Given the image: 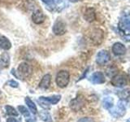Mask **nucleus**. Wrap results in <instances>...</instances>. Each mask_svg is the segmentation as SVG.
<instances>
[{
	"mask_svg": "<svg viewBox=\"0 0 130 122\" xmlns=\"http://www.w3.org/2000/svg\"><path fill=\"white\" fill-rule=\"evenodd\" d=\"M69 80H70L69 72L65 70H61L57 73L56 78H55V82L59 87L64 88L68 85Z\"/></svg>",
	"mask_w": 130,
	"mask_h": 122,
	"instance_id": "obj_1",
	"label": "nucleus"
},
{
	"mask_svg": "<svg viewBox=\"0 0 130 122\" xmlns=\"http://www.w3.org/2000/svg\"><path fill=\"white\" fill-rule=\"evenodd\" d=\"M110 112L111 115L116 117H121L123 116L126 112V104L124 100H120L118 102L116 107L113 109H110Z\"/></svg>",
	"mask_w": 130,
	"mask_h": 122,
	"instance_id": "obj_2",
	"label": "nucleus"
},
{
	"mask_svg": "<svg viewBox=\"0 0 130 122\" xmlns=\"http://www.w3.org/2000/svg\"><path fill=\"white\" fill-rule=\"evenodd\" d=\"M67 31V27H66V24H65L63 20H57L54 24V26H53V33L55 35H63Z\"/></svg>",
	"mask_w": 130,
	"mask_h": 122,
	"instance_id": "obj_3",
	"label": "nucleus"
},
{
	"mask_svg": "<svg viewBox=\"0 0 130 122\" xmlns=\"http://www.w3.org/2000/svg\"><path fill=\"white\" fill-rule=\"evenodd\" d=\"M112 85L116 87L122 88L127 85V79L124 75L122 74H116L114 77H112V79L111 81Z\"/></svg>",
	"mask_w": 130,
	"mask_h": 122,
	"instance_id": "obj_4",
	"label": "nucleus"
},
{
	"mask_svg": "<svg viewBox=\"0 0 130 122\" xmlns=\"http://www.w3.org/2000/svg\"><path fill=\"white\" fill-rule=\"evenodd\" d=\"M110 59H111V55H110L109 52L105 50L100 51L96 56V62L98 64L101 65V66L108 63Z\"/></svg>",
	"mask_w": 130,
	"mask_h": 122,
	"instance_id": "obj_5",
	"label": "nucleus"
},
{
	"mask_svg": "<svg viewBox=\"0 0 130 122\" xmlns=\"http://www.w3.org/2000/svg\"><path fill=\"white\" fill-rule=\"evenodd\" d=\"M90 39L94 45H99L103 39V32L99 28L93 29L90 34Z\"/></svg>",
	"mask_w": 130,
	"mask_h": 122,
	"instance_id": "obj_6",
	"label": "nucleus"
},
{
	"mask_svg": "<svg viewBox=\"0 0 130 122\" xmlns=\"http://www.w3.org/2000/svg\"><path fill=\"white\" fill-rule=\"evenodd\" d=\"M17 71L20 77H28L32 72V68L27 63H21L19 65Z\"/></svg>",
	"mask_w": 130,
	"mask_h": 122,
	"instance_id": "obj_7",
	"label": "nucleus"
},
{
	"mask_svg": "<svg viewBox=\"0 0 130 122\" xmlns=\"http://www.w3.org/2000/svg\"><path fill=\"white\" fill-rule=\"evenodd\" d=\"M61 99L60 95H55L52 97H40L38 101L42 102L44 104H56L59 103Z\"/></svg>",
	"mask_w": 130,
	"mask_h": 122,
	"instance_id": "obj_8",
	"label": "nucleus"
},
{
	"mask_svg": "<svg viewBox=\"0 0 130 122\" xmlns=\"http://www.w3.org/2000/svg\"><path fill=\"white\" fill-rule=\"evenodd\" d=\"M90 81L93 84H103L105 82V77L102 72H95L90 77Z\"/></svg>",
	"mask_w": 130,
	"mask_h": 122,
	"instance_id": "obj_9",
	"label": "nucleus"
},
{
	"mask_svg": "<svg viewBox=\"0 0 130 122\" xmlns=\"http://www.w3.org/2000/svg\"><path fill=\"white\" fill-rule=\"evenodd\" d=\"M120 29L124 34H130V18H124L119 23Z\"/></svg>",
	"mask_w": 130,
	"mask_h": 122,
	"instance_id": "obj_10",
	"label": "nucleus"
},
{
	"mask_svg": "<svg viewBox=\"0 0 130 122\" xmlns=\"http://www.w3.org/2000/svg\"><path fill=\"white\" fill-rule=\"evenodd\" d=\"M112 52L116 55H124L126 52V47L120 42H116L112 47Z\"/></svg>",
	"mask_w": 130,
	"mask_h": 122,
	"instance_id": "obj_11",
	"label": "nucleus"
},
{
	"mask_svg": "<svg viewBox=\"0 0 130 122\" xmlns=\"http://www.w3.org/2000/svg\"><path fill=\"white\" fill-rule=\"evenodd\" d=\"M32 20L35 24H42L43 23L44 20H45V16L43 15V13L42 12V11L40 10H37L36 11H34L32 15Z\"/></svg>",
	"mask_w": 130,
	"mask_h": 122,
	"instance_id": "obj_12",
	"label": "nucleus"
},
{
	"mask_svg": "<svg viewBox=\"0 0 130 122\" xmlns=\"http://www.w3.org/2000/svg\"><path fill=\"white\" fill-rule=\"evenodd\" d=\"M51 81V76L50 74H46L42 77V79L41 80L39 83V87L41 89H48L50 87Z\"/></svg>",
	"mask_w": 130,
	"mask_h": 122,
	"instance_id": "obj_13",
	"label": "nucleus"
},
{
	"mask_svg": "<svg viewBox=\"0 0 130 122\" xmlns=\"http://www.w3.org/2000/svg\"><path fill=\"white\" fill-rule=\"evenodd\" d=\"M84 18L88 22H92L95 20V11L93 8H88L84 13Z\"/></svg>",
	"mask_w": 130,
	"mask_h": 122,
	"instance_id": "obj_14",
	"label": "nucleus"
},
{
	"mask_svg": "<svg viewBox=\"0 0 130 122\" xmlns=\"http://www.w3.org/2000/svg\"><path fill=\"white\" fill-rule=\"evenodd\" d=\"M11 47V43L9 41V39L4 36L1 37V38H0V48L7 51L9 50Z\"/></svg>",
	"mask_w": 130,
	"mask_h": 122,
	"instance_id": "obj_15",
	"label": "nucleus"
},
{
	"mask_svg": "<svg viewBox=\"0 0 130 122\" xmlns=\"http://www.w3.org/2000/svg\"><path fill=\"white\" fill-rule=\"evenodd\" d=\"M70 106H71V108L75 110V111H77V110L80 109L82 108L83 106V101L81 99H79V98H76V99H73L71 103H70Z\"/></svg>",
	"mask_w": 130,
	"mask_h": 122,
	"instance_id": "obj_16",
	"label": "nucleus"
},
{
	"mask_svg": "<svg viewBox=\"0 0 130 122\" xmlns=\"http://www.w3.org/2000/svg\"><path fill=\"white\" fill-rule=\"evenodd\" d=\"M25 103L27 104V106L28 107V108H29L30 112L32 113V114H35L37 113V112H38V109H37V106L36 104L32 102V100L30 99V98L28 97H26L25 98Z\"/></svg>",
	"mask_w": 130,
	"mask_h": 122,
	"instance_id": "obj_17",
	"label": "nucleus"
},
{
	"mask_svg": "<svg viewBox=\"0 0 130 122\" xmlns=\"http://www.w3.org/2000/svg\"><path fill=\"white\" fill-rule=\"evenodd\" d=\"M103 108L107 110L111 109L114 106V100L112 98H111V97L105 98L103 101Z\"/></svg>",
	"mask_w": 130,
	"mask_h": 122,
	"instance_id": "obj_18",
	"label": "nucleus"
},
{
	"mask_svg": "<svg viewBox=\"0 0 130 122\" xmlns=\"http://www.w3.org/2000/svg\"><path fill=\"white\" fill-rule=\"evenodd\" d=\"M1 63L3 67H8V65L10 64V56L7 52H3L1 55Z\"/></svg>",
	"mask_w": 130,
	"mask_h": 122,
	"instance_id": "obj_19",
	"label": "nucleus"
},
{
	"mask_svg": "<svg viewBox=\"0 0 130 122\" xmlns=\"http://www.w3.org/2000/svg\"><path fill=\"white\" fill-rule=\"evenodd\" d=\"M5 109H6V111H7V113L9 116H15L16 117V116H19L18 112L16 111V110L13 107H11V106L7 105L6 107H5Z\"/></svg>",
	"mask_w": 130,
	"mask_h": 122,
	"instance_id": "obj_20",
	"label": "nucleus"
},
{
	"mask_svg": "<svg viewBox=\"0 0 130 122\" xmlns=\"http://www.w3.org/2000/svg\"><path fill=\"white\" fill-rule=\"evenodd\" d=\"M17 108H18V111L20 113H21L24 117L28 118V117L30 116V112H29V111H28V109L25 107H24V106L20 105V106H18Z\"/></svg>",
	"mask_w": 130,
	"mask_h": 122,
	"instance_id": "obj_21",
	"label": "nucleus"
},
{
	"mask_svg": "<svg viewBox=\"0 0 130 122\" xmlns=\"http://www.w3.org/2000/svg\"><path fill=\"white\" fill-rule=\"evenodd\" d=\"M119 95L121 99H129L130 98V89H125V90L121 91Z\"/></svg>",
	"mask_w": 130,
	"mask_h": 122,
	"instance_id": "obj_22",
	"label": "nucleus"
},
{
	"mask_svg": "<svg viewBox=\"0 0 130 122\" xmlns=\"http://www.w3.org/2000/svg\"><path fill=\"white\" fill-rule=\"evenodd\" d=\"M40 116L42 117V119L43 120H46V119L48 120H51V116L49 115L47 112H42L40 113Z\"/></svg>",
	"mask_w": 130,
	"mask_h": 122,
	"instance_id": "obj_23",
	"label": "nucleus"
},
{
	"mask_svg": "<svg viewBox=\"0 0 130 122\" xmlns=\"http://www.w3.org/2000/svg\"><path fill=\"white\" fill-rule=\"evenodd\" d=\"M8 84H9L10 86L14 87V88H17V87H18V85H19L17 82H16V81H13V80L10 81L9 82H8Z\"/></svg>",
	"mask_w": 130,
	"mask_h": 122,
	"instance_id": "obj_24",
	"label": "nucleus"
},
{
	"mask_svg": "<svg viewBox=\"0 0 130 122\" xmlns=\"http://www.w3.org/2000/svg\"><path fill=\"white\" fill-rule=\"evenodd\" d=\"M42 1L46 4H47V5H53V4L55 3L54 0H42Z\"/></svg>",
	"mask_w": 130,
	"mask_h": 122,
	"instance_id": "obj_25",
	"label": "nucleus"
},
{
	"mask_svg": "<svg viewBox=\"0 0 130 122\" xmlns=\"http://www.w3.org/2000/svg\"><path fill=\"white\" fill-rule=\"evenodd\" d=\"M78 122H92V120L89 119V118H82Z\"/></svg>",
	"mask_w": 130,
	"mask_h": 122,
	"instance_id": "obj_26",
	"label": "nucleus"
},
{
	"mask_svg": "<svg viewBox=\"0 0 130 122\" xmlns=\"http://www.w3.org/2000/svg\"><path fill=\"white\" fill-rule=\"evenodd\" d=\"M26 122H36V119L34 117H28L26 118Z\"/></svg>",
	"mask_w": 130,
	"mask_h": 122,
	"instance_id": "obj_27",
	"label": "nucleus"
},
{
	"mask_svg": "<svg viewBox=\"0 0 130 122\" xmlns=\"http://www.w3.org/2000/svg\"><path fill=\"white\" fill-rule=\"evenodd\" d=\"M7 122H18V121L16 119H15V118L10 117V118H8V119L7 120Z\"/></svg>",
	"mask_w": 130,
	"mask_h": 122,
	"instance_id": "obj_28",
	"label": "nucleus"
},
{
	"mask_svg": "<svg viewBox=\"0 0 130 122\" xmlns=\"http://www.w3.org/2000/svg\"><path fill=\"white\" fill-rule=\"evenodd\" d=\"M70 1H71V2H77L78 0H70Z\"/></svg>",
	"mask_w": 130,
	"mask_h": 122,
	"instance_id": "obj_29",
	"label": "nucleus"
},
{
	"mask_svg": "<svg viewBox=\"0 0 130 122\" xmlns=\"http://www.w3.org/2000/svg\"><path fill=\"white\" fill-rule=\"evenodd\" d=\"M128 73H129V78H130V69H129V72Z\"/></svg>",
	"mask_w": 130,
	"mask_h": 122,
	"instance_id": "obj_30",
	"label": "nucleus"
},
{
	"mask_svg": "<svg viewBox=\"0 0 130 122\" xmlns=\"http://www.w3.org/2000/svg\"><path fill=\"white\" fill-rule=\"evenodd\" d=\"M127 122H130V119H128V121H127Z\"/></svg>",
	"mask_w": 130,
	"mask_h": 122,
	"instance_id": "obj_31",
	"label": "nucleus"
}]
</instances>
